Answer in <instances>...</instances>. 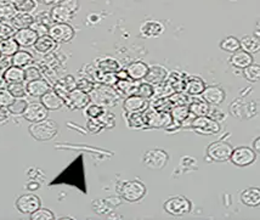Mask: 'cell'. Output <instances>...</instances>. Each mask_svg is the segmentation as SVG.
<instances>
[{"mask_svg":"<svg viewBox=\"0 0 260 220\" xmlns=\"http://www.w3.org/2000/svg\"><path fill=\"white\" fill-rule=\"evenodd\" d=\"M28 132L34 140L49 141L56 136L58 132V124L55 120L45 119L38 123H32L29 125Z\"/></svg>","mask_w":260,"mask_h":220,"instance_id":"1","label":"cell"},{"mask_svg":"<svg viewBox=\"0 0 260 220\" xmlns=\"http://www.w3.org/2000/svg\"><path fill=\"white\" fill-rule=\"evenodd\" d=\"M90 99L94 104L100 105V106H113L118 101V92H117L114 86H110L106 84H100L95 85L94 90L90 94Z\"/></svg>","mask_w":260,"mask_h":220,"instance_id":"2","label":"cell"},{"mask_svg":"<svg viewBox=\"0 0 260 220\" xmlns=\"http://www.w3.org/2000/svg\"><path fill=\"white\" fill-rule=\"evenodd\" d=\"M79 9V4L77 0H63L61 4L55 5L51 9L50 16L54 23L68 22L76 16Z\"/></svg>","mask_w":260,"mask_h":220,"instance_id":"3","label":"cell"},{"mask_svg":"<svg viewBox=\"0 0 260 220\" xmlns=\"http://www.w3.org/2000/svg\"><path fill=\"white\" fill-rule=\"evenodd\" d=\"M119 195L128 202H138L146 195V186L140 180L123 181L118 187Z\"/></svg>","mask_w":260,"mask_h":220,"instance_id":"4","label":"cell"},{"mask_svg":"<svg viewBox=\"0 0 260 220\" xmlns=\"http://www.w3.org/2000/svg\"><path fill=\"white\" fill-rule=\"evenodd\" d=\"M163 208L169 215L184 216L191 213V210H192V202L184 196H175L166 201Z\"/></svg>","mask_w":260,"mask_h":220,"instance_id":"5","label":"cell"},{"mask_svg":"<svg viewBox=\"0 0 260 220\" xmlns=\"http://www.w3.org/2000/svg\"><path fill=\"white\" fill-rule=\"evenodd\" d=\"M145 122L151 128H168L173 123V117L169 112L157 110H146L144 112Z\"/></svg>","mask_w":260,"mask_h":220,"instance_id":"6","label":"cell"},{"mask_svg":"<svg viewBox=\"0 0 260 220\" xmlns=\"http://www.w3.org/2000/svg\"><path fill=\"white\" fill-rule=\"evenodd\" d=\"M168 153H167L166 151L160 150V148H153V150L147 151V152L144 154V158H142V162H144L145 166H146L148 169L153 170L163 169L164 167L167 166V163H168Z\"/></svg>","mask_w":260,"mask_h":220,"instance_id":"7","label":"cell"},{"mask_svg":"<svg viewBox=\"0 0 260 220\" xmlns=\"http://www.w3.org/2000/svg\"><path fill=\"white\" fill-rule=\"evenodd\" d=\"M232 146L226 141L212 142L207 148V154L214 162H226L230 160L232 153Z\"/></svg>","mask_w":260,"mask_h":220,"instance_id":"8","label":"cell"},{"mask_svg":"<svg viewBox=\"0 0 260 220\" xmlns=\"http://www.w3.org/2000/svg\"><path fill=\"white\" fill-rule=\"evenodd\" d=\"M16 209L21 214L30 215L42 207V201L40 198L34 194H24L16 200Z\"/></svg>","mask_w":260,"mask_h":220,"instance_id":"9","label":"cell"},{"mask_svg":"<svg viewBox=\"0 0 260 220\" xmlns=\"http://www.w3.org/2000/svg\"><path fill=\"white\" fill-rule=\"evenodd\" d=\"M74 28L67 22L62 23H54L49 28V36L51 37L57 44H62V43H70L74 38Z\"/></svg>","mask_w":260,"mask_h":220,"instance_id":"10","label":"cell"},{"mask_svg":"<svg viewBox=\"0 0 260 220\" xmlns=\"http://www.w3.org/2000/svg\"><path fill=\"white\" fill-rule=\"evenodd\" d=\"M191 127H192L197 133H201V134H215V133L220 132L221 129L218 120L207 116L196 117V118L191 122Z\"/></svg>","mask_w":260,"mask_h":220,"instance_id":"11","label":"cell"},{"mask_svg":"<svg viewBox=\"0 0 260 220\" xmlns=\"http://www.w3.org/2000/svg\"><path fill=\"white\" fill-rule=\"evenodd\" d=\"M255 151L247 146H241L232 150L230 161L237 167H248L255 161Z\"/></svg>","mask_w":260,"mask_h":220,"instance_id":"12","label":"cell"},{"mask_svg":"<svg viewBox=\"0 0 260 220\" xmlns=\"http://www.w3.org/2000/svg\"><path fill=\"white\" fill-rule=\"evenodd\" d=\"M64 105L71 110H82V108L88 107V105L90 104L91 99L90 95L88 92H84L79 89H74L73 91H71L66 98H64Z\"/></svg>","mask_w":260,"mask_h":220,"instance_id":"13","label":"cell"},{"mask_svg":"<svg viewBox=\"0 0 260 220\" xmlns=\"http://www.w3.org/2000/svg\"><path fill=\"white\" fill-rule=\"evenodd\" d=\"M49 117V110L46 108L42 102H33V104H28L26 111L23 113V118L28 120L30 123H38L42 120L48 119Z\"/></svg>","mask_w":260,"mask_h":220,"instance_id":"14","label":"cell"},{"mask_svg":"<svg viewBox=\"0 0 260 220\" xmlns=\"http://www.w3.org/2000/svg\"><path fill=\"white\" fill-rule=\"evenodd\" d=\"M123 108L126 113L145 112L148 108V101L141 96L130 95L126 96L124 102H123Z\"/></svg>","mask_w":260,"mask_h":220,"instance_id":"15","label":"cell"},{"mask_svg":"<svg viewBox=\"0 0 260 220\" xmlns=\"http://www.w3.org/2000/svg\"><path fill=\"white\" fill-rule=\"evenodd\" d=\"M52 90L51 85L49 84L48 80L45 79H37L32 82H27L26 91L27 95L32 96V98H43L46 92Z\"/></svg>","mask_w":260,"mask_h":220,"instance_id":"16","label":"cell"},{"mask_svg":"<svg viewBox=\"0 0 260 220\" xmlns=\"http://www.w3.org/2000/svg\"><path fill=\"white\" fill-rule=\"evenodd\" d=\"M202 99L207 104L212 105V106H218V105H220L225 100V91L222 90L221 86H208L202 92Z\"/></svg>","mask_w":260,"mask_h":220,"instance_id":"17","label":"cell"},{"mask_svg":"<svg viewBox=\"0 0 260 220\" xmlns=\"http://www.w3.org/2000/svg\"><path fill=\"white\" fill-rule=\"evenodd\" d=\"M14 38L16 39V42L20 44V46L29 48V46H34V44H36V42L39 38V34L29 27V28L16 30Z\"/></svg>","mask_w":260,"mask_h":220,"instance_id":"18","label":"cell"},{"mask_svg":"<svg viewBox=\"0 0 260 220\" xmlns=\"http://www.w3.org/2000/svg\"><path fill=\"white\" fill-rule=\"evenodd\" d=\"M74 89H77V79H74L73 76H66L63 77V78L58 79L57 83L54 86V90L56 91L63 100L71 91L74 90Z\"/></svg>","mask_w":260,"mask_h":220,"instance_id":"19","label":"cell"},{"mask_svg":"<svg viewBox=\"0 0 260 220\" xmlns=\"http://www.w3.org/2000/svg\"><path fill=\"white\" fill-rule=\"evenodd\" d=\"M168 78V71L162 66H152L148 70L147 76L145 77V80L152 85L163 84Z\"/></svg>","mask_w":260,"mask_h":220,"instance_id":"20","label":"cell"},{"mask_svg":"<svg viewBox=\"0 0 260 220\" xmlns=\"http://www.w3.org/2000/svg\"><path fill=\"white\" fill-rule=\"evenodd\" d=\"M57 43L51 38L49 34L46 36H40L38 40L34 44V50L40 55H49L56 49Z\"/></svg>","mask_w":260,"mask_h":220,"instance_id":"21","label":"cell"},{"mask_svg":"<svg viewBox=\"0 0 260 220\" xmlns=\"http://www.w3.org/2000/svg\"><path fill=\"white\" fill-rule=\"evenodd\" d=\"M40 99H42V101L40 102H42V104L44 105L49 111H57L64 106L63 99L61 98V96L58 95L54 89L49 92H46V94Z\"/></svg>","mask_w":260,"mask_h":220,"instance_id":"22","label":"cell"},{"mask_svg":"<svg viewBox=\"0 0 260 220\" xmlns=\"http://www.w3.org/2000/svg\"><path fill=\"white\" fill-rule=\"evenodd\" d=\"M148 70L150 67L146 64L142 62V61H135V62L130 64L128 68H126V73H128L129 78L133 80H142L145 79V77L147 76Z\"/></svg>","mask_w":260,"mask_h":220,"instance_id":"23","label":"cell"},{"mask_svg":"<svg viewBox=\"0 0 260 220\" xmlns=\"http://www.w3.org/2000/svg\"><path fill=\"white\" fill-rule=\"evenodd\" d=\"M164 32V26L158 21H147L141 26L140 33L145 38H156Z\"/></svg>","mask_w":260,"mask_h":220,"instance_id":"24","label":"cell"},{"mask_svg":"<svg viewBox=\"0 0 260 220\" xmlns=\"http://www.w3.org/2000/svg\"><path fill=\"white\" fill-rule=\"evenodd\" d=\"M241 201L244 206L258 207L260 206V187H248L241 194Z\"/></svg>","mask_w":260,"mask_h":220,"instance_id":"25","label":"cell"},{"mask_svg":"<svg viewBox=\"0 0 260 220\" xmlns=\"http://www.w3.org/2000/svg\"><path fill=\"white\" fill-rule=\"evenodd\" d=\"M36 21V18L32 16V14H24V12H17L15 17L10 21L11 26L15 29H24L32 27V24Z\"/></svg>","mask_w":260,"mask_h":220,"instance_id":"26","label":"cell"},{"mask_svg":"<svg viewBox=\"0 0 260 220\" xmlns=\"http://www.w3.org/2000/svg\"><path fill=\"white\" fill-rule=\"evenodd\" d=\"M230 64L234 67L242 68L243 70V68L248 67L249 65L253 64L252 54L244 50H238L230 57Z\"/></svg>","mask_w":260,"mask_h":220,"instance_id":"27","label":"cell"},{"mask_svg":"<svg viewBox=\"0 0 260 220\" xmlns=\"http://www.w3.org/2000/svg\"><path fill=\"white\" fill-rule=\"evenodd\" d=\"M3 77H4L5 82L8 84H12V83H23L24 80V70L22 67L12 66L10 68L3 72Z\"/></svg>","mask_w":260,"mask_h":220,"instance_id":"28","label":"cell"},{"mask_svg":"<svg viewBox=\"0 0 260 220\" xmlns=\"http://www.w3.org/2000/svg\"><path fill=\"white\" fill-rule=\"evenodd\" d=\"M99 70L104 73H117L120 70V65L116 58L112 57H105L98 58L96 64H95Z\"/></svg>","mask_w":260,"mask_h":220,"instance_id":"29","label":"cell"},{"mask_svg":"<svg viewBox=\"0 0 260 220\" xmlns=\"http://www.w3.org/2000/svg\"><path fill=\"white\" fill-rule=\"evenodd\" d=\"M136 88H138V80L133 79H118V82L114 85V89H116L117 92H119L120 95L130 96L134 95L136 91Z\"/></svg>","mask_w":260,"mask_h":220,"instance_id":"30","label":"cell"},{"mask_svg":"<svg viewBox=\"0 0 260 220\" xmlns=\"http://www.w3.org/2000/svg\"><path fill=\"white\" fill-rule=\"evenodd\" d=\"M206 89L204 82L198 77H188L185 79V91L190 95H200Z\"/></svg>","mask_w":260,"mask_h":220,"instance_id":"31","label":"cell"},{"mask_svg":"<svg viewBox=\"0 0 260 220\" xmlns=\"http://www.w3.org/2000/svg\"><path fill=\"white\" fill-rule=\"evenodd\" d=\"M18 50H20V44H18L14 37L12 38L0 40V54L4 55V56L12 57Z\"/></svg>","mask_w":260,"mask_h":220,"instance_id":"32","label":"cell"},{"mask_svg":"<svg viewBox=\"0 0 260 220\" xmlns=\"http://www.w3.org/2000/svg\"><path fill=\"white\" fill-rule=\"evenodd\" d=\"M34 61L33 55L30 54L29 51L26 50H18L16 54L12 56V65L17 67H22L26 68L29 65H32Z\"/></svg>","mask_w":260,"mask_h":220,"instance_id":"33","label":"cell"},{"mask_svg":"<svg viewBox=\"0 0 260 220\" xmlns=\"http://www.w3.org/2000/svg\"><path fill=\"white\" fill-rule=\"evenodd\" d=\"M241 48L249 54H255L260 51V39L253 36H244L241 39Z\"/></svg>","mask_w":260,"mask_h":220,"instance_id":"34","label":"cell"},{"mask_svg":"<svg viewBox=\"0 0 260 220\" xmlns=\"http://www.w3.org/2000/svg\"><path fill=\"white\" fill-rule=\"evenodd\" d=\"M188 110H190V113H192L194 117L208 116L209 104H207L204 100H196V99H194V100L191 101L190 105H188Z\"/></svg>","mask_w":260,"mask_h":220,"instance_id":"35","label":"cell"},{"mask_svg":"<svg viewBox=\"0 0 260 220\" xmlns=\"http://www.w3.org/2000/svg\"><path fill=\"white\" fill-rule=\"evenodd\" d=\"M17 12H24V14H32L38 8L37 0H14L12 2Z\"/></svg>","mask_w":260,"mask_h":220,"instance_id":"36","label":"cell"},{"mask_svg":"<svg viewBox=\"0 0 260 220\" xmlns=\"http://www.w3.org/2000/svg\"><path fill=\"white\" fill-rule=\"evenodd\" d=\"M170 114H172L173 120H175V122L178 123H181V122H185L191 113H190V110H188V106H186V105H179V106L173 107Z\"/></svg>","mask_w":260,"mask_h":220,"instance_id":"37","label":"cell"},{"mask_svg":"<svg viewBox=\"0 0 260 220\" xmlns=\"http://www.w3.org/2000/svg\"><path fill=\"white\" fill-rule=\"evenodd\" d=\"M126 122L130 128H142L146 125L145 122V114L144 112H135V113H126Z\"/></svg>","mask_w":260,"mask_h":220,"instance_id":"38","label":"cell"},{"mask_svg":"<svg viewBox=\"0 0 260 220\" xmlns=\"http://www.w3.org/2000/svg\"><path fill=\"white\" fill-rule=\"evenodd\" d=\"M220 46L221 50L228 51V52H236L240 50L241 48V42L235 37H226L220 42Z\"/></svg>","mask_w":260,"mask_h":220,"instance_id":"39","label":"cell"},{"mask_svg":"<svg viewBox=\"0 0 260 220\" xmlns=\"http://www.w3.org/2000/svg\"><path fill=\"white\" fill-rule=\"evenodd\" d=\"M27 106H28V102H27V100H24L23 98L15 99L10 106L8 107V110H9V112H10L11 114H15V116H21V114L23 116Z\"/></svg>","mask_w":260,"mask_h":220,"instance_id":"40","label":"cell"},{"mask_svg":"<svg viewBox=\"0 0 260 220\" xmlns=\"http://www.w3.org/2000/svg\"><path fill=\"white\" fill-rule=\"evenodd\" d=\"M16 14L17 10L12 3H10V4L0 5V20H2V22H10Z\"/></svg>","mask_w":260,"mask_h":220,"instance_id":"41","label":"cell"},{"mask_svg":"<svg viewBox=\"0 0 260 220\" xmlns=\"http://www.w3.org/2000/svg\"><path fill=\"white\" fill-rule=\"evenodd\" d=\"M243 74L248 82H258L260 80V66L259 65H249L243 68Z\"/></svg>","mask_w":260,"mask_h":220,"instance_id":"42","label":"cell"},{"mask_svg":"<svg viewBox=\"0 0 260 220\" xmlns=\"http://www.w3.org/2000/svg\"><path fill=\"white\" fill-rule=\"evenodd\" d=\"M134 95H138V96H141V98L146 99H151L152 96L154 95V88L152 84H150V83H141V84H138V88H136V91Z\"/></svg>","mask_w":260,"mask_h":220,"instance_id":"43","label":"cell"},{"mask_svg":"<svg viewBox=\"0 0 260 220\" xmlns=\"http://www.w3.org/2000/svg\"><path fill=\"white\" fill-rule=\"evenodd\" d=\"M6 89L11 92V95L15 99H21L24 98L27 95L26 91V85L23 83H12V84L6 85Z\"/></svg>","mask_w":260,"mask_h":220,"instance_id":"44","label":"cell"},{"mask_svg":"<svg viewBox=\"0 0 260 220\" xmlns=\"http://www.w3.org/2000/svg\"><path fill=\"white\" fill-rule=\"evenodd\" d=\"M94 88H95L94 80L88 78V77H83V78L77 80V89H79V90L90 94V92L94 90Z\"/></svg>","mask_w":260,"mask_h":220,"instance_id":"45","label":"cell"},{"mask_svg":"<svg viewBox=\"0 0 260 220\" xmlns=\"http://www.w3.org/2000/svg\"><path fill=\"white\" fill-rule=\"evenodd\" d=\"M40 78H42V72H40V70L37 66L29 65V66L24 68V79H26V82H32V80Z\"/></svg>","mask_w":260,"mask_h":220,"instance_id":"46","label":"cell"},{"mask_svg":"<svg viewBox=\"0 0 260 220\" xmlns=\"http://www.w3.org/2000/svg\"><path fill=\"white\" fill-rule=\"evenodd\" d=\"M30 219L32 220H54L55 215L51 210L42 208L40 207L39 209H37L33 214H30Z\"/></svg>","mask_w":260,"mask_h":220,"instance_id":"47","label":"cell"},{"mask_svg":"<svg viewBox=\"0 0 260 220\" xmlns=\"http://www.w3.org/2000/svg\"><path fill=\"white\" fill-rule=\"evenodd\" d=\"M16 33V29L8 22H0V40L12 38Z\"/></svg>","mask_w":260,"mask_h":220,"instance_id":"48","label":"cell"},{"mask_svg":"<svg viewBox=\"0 0 260 220\" xmlns=\"http://www.w3.org/2000/svg\"><path fill=\"white\" fill-rule=\"evenodd\" d=\"M85 113L89 118H99V117H101L105 113V108L104 106H100L98 104H91L90 106L86 108Z\"/></svg>","mask_w":260,"mask_h":220,"instance_id":"49","label":"cell"},{"mask_svg":"<svg viewBox=\"0 0 260 220\" xmlns=\"http://www.w3.org/2000/svg\"><path fill=\"white\" fill-rule=\"evenodd\" d=\"M15 100L14 96L11 95V92L6 88L0 89V106L9 107L12 104V101Z\"/></svg>","mask_w":260,"mask_h":220,"instance_id":"50","label":"cell"},{"mask_svg":"<svg viewBox=\"0 0 260 220\" xmlns=\"http://www.w3.org/2000/svg\"><path fill=\"white\" fill-rule=\"evenodd\" d=\"M117 82H118V77H117L116 73H104L100 80V83H102V84L110 86H114Z\"/></svg>","mask_w":260,"mask_h":220,"instance_id":"51","label":"cell"},{"mask_svg":"<svg viewBox=\"0 0 260 220\" xmlns=\"http://www.w3.org/2000/svg\"><path fill=\"white\" fill-rule=\"evenodd\" d=\"M12 66V57L11 56H0V72H5L8 68Z\"/></svg>","mask_w":260,"mask_h":220,"instance_id":"52","label":"cell"},{"mask_svg":"<svg viewBox=\"0 0 260 220\" xmlns=\"http://www.w3.org/2000/svg\"><path fill=\"white\" fill-rule=\"evenodd\" d=\"M43 4L45 5H58L63 2V0H40Z\"/></svg>","mask_w":260,"mask_h":220,"instance_id":"53","label":"cell"},{"mask_svg":"<svg viewBox=\"0 0 260 220\" xmlns=\"http://www.w3.org/2000/svg\"><path fill=\"white\" fill-rule=\"evenodd\" d=\"M253 150H254L255 152L260 153V136H258V138L253 141Z\"/></svg>","mask_w":260,"mask_h":220,"instance_id":"54","label":"cell"},{"mask_svg":"<svg viewBox=\"0 0 260 220\" xmlns=\"http://www.w3.org/2000/svg\"><path fill=\"white\" fill-rule=\"evenodd\" d=\"M6 85H8V83L5 82V79H4V77H3V74H0V89L6 88Z\"/></svg>","mask_w":260,"mask_h":220,"instance_id":"55","label":"cell"},{"mask_svg":"<svg viewBox=\"0 0 260 220\" xmlns=\"http://www.w3.org/2000/svg\"><path fill=\"white\" fill-rule=\"evenodd\" d=\"M14 2V0H0V5H5V4H10V3Z\"/></svg>","mask_w":260,"mask_h":220,"instance_id":"56","label":"cell"},{"mask_svg":"<svg viewBox=\"0 0 260 220\" xmlns=\"http://www.w3.org/2000/svg\"><path fill=\"white\" fill-rule=\"evenodd\" d=\"M0 56H2V54H0Z\"/></svg>","mask_w":260,"mask_h":220,"instance_id":"57","label":"cell"},{"mask_svg":"<svg viewBox=\"0 0 260 220\" xmlns=\"http://www.w3.org/2000/svg\"><path fill=\"white\" fill-rule=\"evenodd\" d=\"M0 22H2V20H0Z\"/></svg>","mask_w":260,"mask_h":220,"instance_id":"58","label":"cell"}]
</instances>
